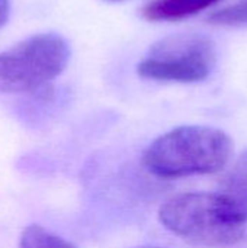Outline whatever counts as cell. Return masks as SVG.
<instances>
[{
    "label": "cell",
    "instance_id": "cell-1",
    "mask_svg": "<svg viewBox=\"0 0 247 248\" xmlns=\"http://www.w3.org/2000/svg\"><path fill=\"white\" fill-rule=\"evenodd\" d=\"M234 154L233 140L211 126H179L154 140L143 154L144 167L162 179L215 174Z\"/></svg>",
    "mask_w": 247,
    "mask_h": 248
},
{
    "label": "cell",
    "instance_id": "cell-2",
    "mask_svg": "<svg viewBox=\"0 0 247 248\" xmlns=\"http://www.w3.org/2000/svg\"><path fill=\"white\" fill-rule=\"evenodd\" d=\"M159 219L176 237L201 247H237L247 237V225L230 215L217 192L176 195L162 205Z\"/></svg>",
    "mask_w": 247,
    "mask_h": 248
},
{
    "label": "cell",
    "instance_id": "cell-3",
    "mask_svg": "<svg viewBox=\"0 0 247 248\" xmlns=\"http://www.w3.org/2000/svg\"><path fill=\"white\" fill-rule=\"evenodd\" d=\"M70 48L54 32L32 35L0 52V93L35 92L67 67Z\"/></svg>",
    "mask_w": 247,
    "mask_h": 248
},
{
    "label": "cell",
    "instance_id": "cell-4",
    "mask_svg": "<svg viewBox=\"0 0 247 248\" xmlns=\"http://www.w3.org/2000/svg\"><path fill=\"white\" fill-rule=\"evenodd\" d=\"M217 62L214 41L199 32L166 36L151 45L138 62L143 78L173 83H198L211 76Z\"/></svg>",
    "mask_w": 247,
    "mask_h": 248
},
{
    "label": "cell",
    "instance_id": "cell-5",
    "mask_svg": "<svg viewBox=\"0 0 247 248\" xmlns=\"http://www.w3.org/2000/svg\"><path fill=\"white\" fill-rule=\"evenodd\" d=\"M230 215L247 225V150L240 154L229 173L224 176L217 192Z\"/></svg>",
    "mask_w": 247,
    "mask_h": 248
},
{
    "label": "cell",
    "instance_id": "cell-6",
    "mask_svg": "<svg viewBox=\"0 0 247 248\" xmlns=\"http://www.w3.org/2000/svg\"><path fill=\"white\" fill-rule=\"evenodd\" d=\"M218 1L220 0H151L141 9V15L151 22L181 20L194 16Z\"/></svg>",
    "mask_w": 247,
    "mask_h": 248
},
{
    "label": "cell",
    "instance_id": "cell-7",
    "mask_svg": "<svg viewBox=\"0 0 247 248\" xmlns=\"http://www.w3.org/2000/svg\"><path fill=\"white\" fill-rule=\"evenodd\" d=\"M19 248H77L67 240L49 232L41 225H29L23 230Z\"/></svg>",
    "mask_w": 247,
    "mask_h": 248
},
{
    "label": "cell",
    "instance_id": "cell-8",
    "mask_svg": "<svg viewBox=\"0 0 247 248\" xmlns=\"http://www.w3.org/2000/svg\"><path fill=\"white\" fill-rule=\"evenodd\" d=\"M210 23L223 26H245L247 25V0H237L208 16Z\"/></svg>",
    "mask_w": 247,
    "mask_h": 248
},
{
    "label": "cell",
    "instance_id": "cell-9",
    "mask_svg": "<svg viewBox=\"0 0 247 248\" xmlns=\"http://www.w3.org/2000/svg\"><path fill=\"white\" fill-rule=\"evenodd\" d=\"M10 13V0H0V29L9 19Z\"/></svg>",
    "mask_w": 247,
    "mask_h": 248
},
{
    "label": "cell",
    "instance_id": "cell-10",
    "mask_svg": "<svg viewBox=\"0 0 247 248\" xmlns=\"http://www.w3.org/2000/svg\"><path fill=\"white\" fill-rule=\"evenodd\" d=\"M138 248H162V247H138Z\"/></svg>",
    "mask_w": 247,
    "mask_h": 248
},
{
    "label": "cell",
    "instance_id": "cell-11",
    "mask_svg": "<svg viewBox=\"0 0 247 248\" xmlns=\"http://www.w3.org/2000/svg\"><path fill=\"white\" fill-rule=\"evenodd\" d=\"M111 1H119V0H111Z\"/></svg>",
    "mask_w": 247,
    "mask_h": 248
}]
</instances>
